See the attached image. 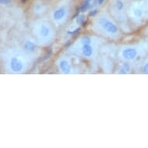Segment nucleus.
Masks as SVG:
<instances>
[{"mask_svg":"<svg viewBox=\"0 0 148 148\" xmlns=\"http://www.w3.org/2000/svg\"><path fill=\"white\" fill-rule=\"evenodd\" d=\"M59 69L64 75H69L72 71L71 63L65 58H61L58 62Z\"/></svg>","mask_w":148,"mask_h":148,"instance_id":"9","label":"nucleus"},{"mask_svg":"<svg viewBox=\"0 0 148 148\" xmlns=\"http://www.w3.org/2000/svg\"><path fill=\"white\" fill-rule=\"evenodd\" d=\"M147 33H148V31H147Z\"/></svg>","mask_w":148,"mask_h":148,"instance_id":"14","label":"nucleus"},{"mask_svg":"<svg viewBox=\"0 0 148 148\" xmlns=\"http://www.w3.org/2000/svg\"><path fill=\"white\" fill-rule=\"evenodd\" d=\"M114 8V12L116 13V17L119 20H124L123 12L125 9V5H124L123 1L122 0H116L113 5Z\"/></svg>","mask_w":148,"mask_h":148,"instance_id":"8","label":"nucleus"},{"mask_svg":"<svg viewBox=\"0 0 148 148\" xmlns=\"http://www.w3.org/2000/svg\"><path fill=\"white\" fill-rule=\"evenodd\" d=\"M68 15V10L66 6H60L52 12V19L57 23L65 22Z\"/></svg>","mask_w":148,"mask_h":148,"instance_id":"5","label":"nucleus"},{"mask_svg":"<svg viewBox=\"0 0 148 148\" xmlns=\"http://www.w3.org/2000/svg\"><path fill=\"white\" fill-rule=\"evenodd\" d=\"M95 43L92 37L88 36H85L81 37L78 41L76 42L75 48L81 56L86 58H92L95 56L96 52Z\"/></svg>","mask_w":148,"mask_h":148,"instance_id":"3","label":"nucleus"},{"mask_svg":"<svg viewBox=\"0 0 148 148\" xmlns=\"http://www.w3.org/2000/svg\"><path fill=\"white\" fill-rule=\"evenodd\" d=\"M94 26L97 31L102 35L109 37H117L119 34V30L116 24L112 20L106 16H100L95 21Z\"/></svg>","mask_w":148,"mask_h":148,"instance_id":"1","label":"nucleus"},{"mask_svg":"<svg viewBox=\"0 0 148 148\" xmlns=\"http://www.w3.org/2000/svg\"><path fill=\"white\" fill-rule=\"evenodd\" d=\"M6 64L8 69H10L12 72L16 74L23 72L27 68V64L24 61L23 57L17 53H12L9 56Z\"/></svg>","mask_w":148,"mask_h":148,"instance_id":"4","label":"nucleus"},{"mask_svg":"<svg viewBox=\"0 0 148 148\" xmlns=\"http://www.w3.org/2000/svg\"><path fill=\"white\" fill-rule=\"evenodd\" d=\"M43 9H44V7L42 5H36V6L34 7V10L36 12H41V11H43Z\"/></svg>","mask_w":148,"mask_h":148,"instance_id":"11","label":"nucleus"},{"mask_svg":"<svg viewBox=\"0 0 148 148\" xmlns=\"http://www.w3.org/2000/svg\"><path fill=\"white\" fill-rule=\"evenodd\" d=\"M147 50H148V47H147Z\"/></svg>","mask_w":148,"mask_h":148,"instance_id":"13","label":"nucleus"},{"mask_svg":"<svg viewBox=\"0 0 148 148\" xmlns=\"http://www.w3.org/2000/svg\"><path fill=\"white\" fill-rule=\"evenodd\" d=\"M34 33L40 44L47 45L53 39L54 32L53 28L46 21H40L34 26Z\"/></svg>","mask_w":148,"mask_h":148,"instance_id":"2","label":"nucleus"},{"mask_svg":"<svg viewBox=\"0 0 148 148\" xmlns=\"http://www.w3.org/2000/svg\"><path fill=\"white\" fill-rule=\"evenodd\" d=\"M143 72L145 73V74H148V62L147 63H146L144 65H143Z\"/></svg>","mask_w":148,"mask_h":148,"instance_id":"12","label":"nucleus"},{"mask_svg":"<svg viewBox=\"0 0 148 148\" xmlns=\"http://www.w3.org/2000/svg\"><path fill=\"white\" fill-rule=\"evenodd\" d=\"M131 16L136 21H140L144 17L148 16V10L143 6H134L131 10Z\"/></svg>","mask_w":148,"mask_h":148,"instance_id":"7","label":"nucleus"},{"mask_svg":"<svg viewBox=\"0 0 148 148\" xmlns=\"http://www.w3.org/2000/svg\"><path fill=\"white\" fill-rule=\"evenodd\" d=\"M23 50L28 54H34L36 51V45L32 40H27L23 44Z\"/></svg>","mask_w":148,"mask_h":148,"instance_id":"10","label":"nucleus"},{"mask_svg":"<svg viewBox=\"0 0 148 148\" xmlns=\"http://www.w3.org/2000/svg\"><path fill=\"white\" fill-rule=\"evenodd\" d=\"M120 55L124 61H134L138 56V51L133 47H126L122 49Z\"/></svg>","mask_w":148,"mask_h":148,"instance_id":"6","label":"nucleus"}]
</instances>
